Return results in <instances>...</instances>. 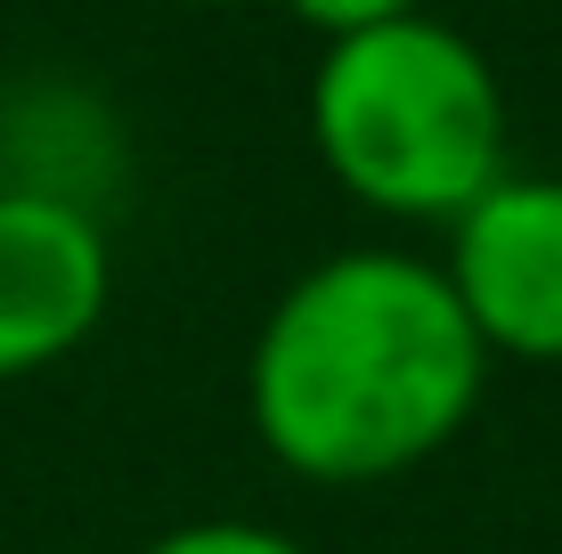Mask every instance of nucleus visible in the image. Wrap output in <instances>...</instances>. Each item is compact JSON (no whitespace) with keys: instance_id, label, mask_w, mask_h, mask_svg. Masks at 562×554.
<instances>
[{"instance_id":"nucleus-1","label":"nucleus","mask_w":562,"mask_h":554,"mask_svg":"<svg viewBox=\"0 0 562 554\" xmlns=\"http://www.w3.org/2000/svg\"><path fill=\"white\" fill-rule=\"evenodd\" d=\"M497 359L457 285L408 245H342L278 285L245 351V425L318 489H375L473 425Z\"/></svg>"},{"instance_id":"nucleus-2","label":"nucleus","mask_w":562,"mask_h":554,"mask_svg":"<svg viewBox=\"0 0 562 554\" xmlns=\"http://www.w3.org/2000/svg\"><path fill=\"white\" fill-rule=\"evenodd\" d=\"M302 114L326 180L375 221L449 228L481 188L514 171L506 82H497L490 49L432 9L326 42L310 66Z\"/></svg>"},{"instance_id":"nucleus-3","label":"nucleus","mask_w":562,"mask_h":554,"mask_svg":"<svg viewBox=\"0 0 562 554\" xmlns=\"http://www.w3.org/2000/svg\"><path fill=\"white\" fill-rule=\"evenodd\" d=\"M440 278L490 359L562 368V171H506L481 188L440 228Z\"/></svg>"},{"instance_id":"nucleus-4","label":"nucleus","mask_w":562,"mask_h":554,"mask_svg":"<svg viewBox=\"0 0 562 554\" xmlns=\"http://www.w3.org/2000/svg\"><path fill=\"white\" fill-rule=\"evenodd\" d=\"M114 302V237L99 213L0 188V384L74 359Z\"/></svg>"},{"instance_id":"nucleus-5","label":"nucleus","mask_w":562,"mask_h":554,"mask_svg":"<svg viewBox=\"0 0 562 554\" xmlns=\"http://www.w3.org/2000/svg\"><path fill=\"white\" fill-rule=\"evenodd\" d=\"M123 180V123L82 82H25L0 99V188L49 196L106 221V188Z\"/></svg>"},{"instance_id":"nucleus-6","label":"nucleus","mask_w":562,"mask_h":554,"mask_svg":"<svg viewBox=\"0 0 562 554\" xmlns=\"http://www.w3.org/2000/svg\"><path fill=\"white\" fill-rule=\"evenodd\" d=\"M139 554H310V546L278 522H254V513H196V522L155 530Z\"/></svg>"},{"instance_id":"nucleus-7","label":"nucleus","mask_w":562,"mask_h":554,"mask_svg":"<svg viewBox=\"0 0 562 554\" xmlns=\"http://www.w3.org/2000/svg\"><path fill=\"white\" fill-rule=\"evenodd\" d=\"M285 16H294L302 33H318L326 42H351V33H375V25H400V16H416L424 0H278Z\"/></svg>"},{"instance_id":"nucleus-8","label":"nucleus","mask_w":562,"mask_h":554,"mask_svg":"<svg viewBox=\"0 0 562 554\" xmlns=\"http://www.w3.org/2000/svg\"><path fill=\"white\" fill-rule=\"evenodd\" d=\"M180 9H245V0H180Z\"/></svg>"}]
</instances>
